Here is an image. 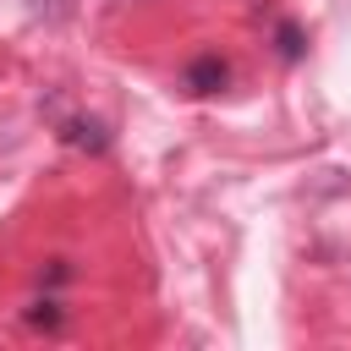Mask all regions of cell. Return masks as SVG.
I'll use <instances>...</instances> for the list:
<instances>
[{
	"instance_id": "4",
	"label": "cell",
	"mask_w": 351,
	"mask_h": 351,
	"mask_svg": "<svg viewBox=\"0 0 351 351\" xmlns=\"http://www.w3.org/2000/svg\"><path fill=\"white\" fill-rule=\"evenodd\" d=\"M27 324H33V329H60V324H66V307H60L55 296H44V302L27 307Z\"/></svg>"
},
{
	"instance_id": "2",
	"label": "cell",
	"mask_w": 351,
	"mask_h": 351,
	"mask_svg": "<svg viewBox=\"0 0 351 351\" xmlns=\"http://www.w3.org/2000/svg\"><path fill=\"white\" fill-rule=\"evenodd\" d=\"M60 143H71V148H82V154H104V148H110V132H104V121H93V115H66V121H60Z\"/></svg>"
},
{
	"instance_id": "3",
	"label": "cell",
	"mask_w": 351,
	"mask_h": 351,
	"mask_svg": "<svg viewBox=\"0 0 351 351\" xmlns=\"http://www.w3.org/2000/svg\"><path fill=\"white\" fill-rule=\"evenodd\" d=\"M302 49H307V44H302V27H296V22H280V27H274V55L291 66V60H302Z\"/></svg>"
},
{
	"instance_id": "1",
	"label": "cell",
	"mask_w": 351,
	"mask_h": 351,
	"mask_svg": "<svg viewBox=\"0 0 351 351\" xmlns=\"http://www.w3.org/2000/svg\"><path fill=\"white\" fill-rule=\"evenodd\" d=\"M225 82H230V66H225V55H214V49H208V55H197V60L181 71V88H186V93H197V99H203V93H219Z\"/></svg>"
}]
</instances>
